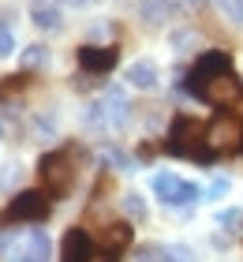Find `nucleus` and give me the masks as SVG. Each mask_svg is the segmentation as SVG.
<instances>
[{"label":"nucleus","mask_w":243,"mask_h":262,"mask_svg":"<svg viewBox=\"0 0 243 262\" xmlns=\"http://www.w3.org/2000/svg\"><path fill=\"white\" fill-rule=\"evenodd\" d=\"M176 4V11H198V8H206V0H172Z\"/></svg>","instance_id":"5701e85b"},{"label":"nucleus","mask_w":243,"mask_h":262,"mask_svg":"<svg viewBox=\"0 0 243 262\" xmlns=\"http://www.w3.org/2000/svg\"><path fill=\"white\" fill-rule=\"evenodd\" d=\"M101 244L108 247V251H116V247H127L131 244V229L124 221H113V225H105V232H101Z\"/></svg>","instance_id":"ddd939ff"},{"label":"nucleus","mask_w":243,"mask_h":262,"mask_svg":"<svg viewBox=\"0 0 243 262\" xmlns=\"http://www.w3.org/2000/svg\"><path fill=\"white\" fill-rule=\"evenodd\" d=\"M165 150L176 154V158H191V161H213L217 158L213 146H210V124L194 120L187 113H180L172 120V127L165 135Z\"/></svg>","instance_id":"f03ea898"},{"label":"nucleus","mask_w":243,"mask_h":262,"mask_svg":"<svg viewBox=\"0 0 243 262\" xmlns=\"http://www.w3.org/2000/svg\"><path fill=\"white\" fill-rule=\"evenodd\" d=\"M105 262H116V258H105Z\"/></svg>","instance_id":"bb28decb"},{"label":"nucleus","mask_w":243,"mask_h":262,"mask_svg":"<svg viewBox=\"0 0 243 262\" xmlns=\"http://www.w3.org/2000/svg\"><path fill=\"white\" fill-rule=\"evenodd\" d=\"M120 64V49L116 45H82L79 49V68L86 75H105Z\"/></svg>","instance_id":"6e6552de"},{"label":"nucleus","mask_w":243,"mask_h":262,"mask_svg":"<svg viewBox=\"0 0 243 262\" xmlns=\"http://www.w3.org/2000/svg\"><path fill=\"white\" fill-rule=\"evenodd\" d=\"M0 251H4L11 262H49L53 258V244H49L45 229H30L27 236H4L0 240Z\"/></svg>","instance_id":"39448f33"},{"label":"nucleus","mask_w":243,"mask_h":262,"mask_svg":"<svg viewBox=\"0 0 243 262\" xmlns=\"http://www.w3.org/2000/svg\"><path fill=\"white\" fill-rule=\"evenodd\" d=\"M124 79H127V86H135V90H153L157 79H161V71H157L153 60H135V64H127Z\"/></svg>","instance_id":"9b49d317"},{"label":"nucleus","mask_w":243,"mask_h":262,"mask_svg":"<svg viewBox=\"0 0 243 262\" xmlns=\"http://www.w3.org/2000/svg\"><path fill=\"white\" fill-rule=\"evenodd\" d=\"M49 60V53L41 49V45H27V53H23V64H27V68H41Z\"/></svg>","instance_id":"6ab92c4d"},{"label":"nucleus","mask_w":243,"mask_h":262,"mask_svg":"<svg viewBox=\"0 0 243 262\" xmlns=\"http://www.w3.org/2000/svg\"><path fill=\"white\" fill-rule=\"evenodd\" d=\"M176 4L172 0H142V15L150 23H165V15H172Z\"/></svg>","instance_id":"4468645a"},{"label":"nucleus","mask_w":243,"mask_h":262,"mask_svg":"<svg viewBox=\"0 0 243 262\" xmlns=\"http://www.w3.org/2000/svg\"><path fill=\"white\" fill-rule=\"evenodd\" d=\"M11 184H19V165H11V169H4V176H0V191H8Z\"/></svg>","instance_id":"4be33fe9"},{"label":"nucleus","mask_w":243,"mask_h":262,"mask_svg":"<svg viewBox=\"0 0 243 262\" xmlns=\"http://www.w3.org/2000/svg\"><path fill=\"white\" fill-rule=\"evenodd\" d=\"M38 172H41V184L45 191L53 199H64L71 191V184H75V158H71V150H53L45 154V158L38 161Z\"/></svg>","instance_id":"7ed1b4c3"},{"label":"nucleus","mask_w":243,"mask_h":262,"mask_svg":"<svg viewBox=\"0 0 243 262\" xmlns=\"http://www.w3.org/2000/svg\"><path fill=\"white\" fill-rule=\"evenodd\" d=\"M168 41H172V49H180V53H184L187 45H194V49H198V34H194V30H176Z\"/></svg>","instance_id":"a211bd4d"},{"label":"nucleus","mask_w":243,"mask_h":262,"mask_svg":"<svg viewBox=\"0 0 243 262\" xmlns=\"http://www.w3.org/2000/svg\"><path fill=\"white\" fill-rule=\"evenodd\" d=\"M27 82H30V75H8L4 82H0V105H4L11 94H19L23 86H27Z\"/></svg>","instance_id":"f3484780"},{"label":"nucleus","mask_w":243,"mask_h":262,"mask_svg":"<svg viewBox=\"0 0 243 262\" xmlns=\"http://www.w3.org/2000/svg\"><path fill=\"white\" fill-rule=\"evenodd\" d=\"M187 90L194 98L210 101V105H232L236 98H243V86H239V79L232 71V60H228V53H221V49H210V53H202L198 60H194Z\"/></svg>","instance_id":"f257e3e1"},{"label":"nucleus","mask_w":243,"mask_h":262,"mask_svg":"<svg viewBox=\"0 0 243 262\" xmlns=\"http://www.w3.org/2000/svg\"><path fill=\"white\" fill-rule=\"evenodd\" d=\"M127 109H131V105H127V94L120 90V86H108L101 98L90 105L86 120L97 124V127H105V131H116V127H124V124H127V116H131Z\"/></svg>","instance_id":"423d86ee"},{"label":"nucleus","mask_w":243,"mask_h":262,"mask_svg":"<svg viewBox=\"0 0 243 262\" xmlns=\"http://www.w3.org/2000/svg\"><path fill=\"white\" fill-rule=\"evenodd\" d=\"M239 150H243V142H239Z\"/></svg>","instance_id":"cd10ccee"},{"label":"nucleus","mask_w":243,"mask_h":262,"mask_svg":"<svg viewBox=\"0 0 243 262\" xmlns=\"http://www.w3.org/2000/svg\"><path fill=\"white\" fill-rule=\"evenodd\" d=\"M60 4H68V8H86V4H97V0H60Z\"/></svg>","instance_id":"393cba45"},{"label":"nucleus","mask_w":243,"mask_h":262,"mask_svg":"<svg viewBox=\"0 0 243 262\" xmlns=\"http://www.w3.org/2000/svg\"><path fill=\"white\" fill-rule=\"evenodd\" d=\"M228 191H232V180H228V176H213V184H210V199H225Z\"/></svg>","instance_id":"aec40b11"},{"label":"nucleus","mask_w":243,"mask_h":262,"mask_svg":"<svg viewBox=\"0 0 243 262\" xmlns=\"http://www.w3.org/2000/svg\"><path fill=\"white\" fill-rule=\"evenodd\" d=\"M236 221H239L236 210H221V213H217V225H221V229H225V225H236Z\"/></svg>","instance_id":"b1692460"},{"label":"nucleus","mask_w":243,"mask_h":262,"mask_svg":"<svg viewBox=\"0 0 243 262\" xmlns=\"http://www.w3.org/2000/svg\"><path fill=\"white\" fill-rule=\"evenodd\" d=\"M11 53H15V34L0 23V56H11Z\"/></svg>","instance_id":"412c9836"},{"label":"nucleus","mask_w":243,"mask_h":262,"mask_svg":"<svg viewBox=\"0 0 243 262\" xmlns=\"http://www.w3.org/2000/svg\"><path fill=\"white\" fill-rule=\"evenodd\" d=\"M153 195L161 202H168V206H184V202L202 199V187L191 184V180H180L176 172H157L153 176Z\"/></svg>","instance_id":"0eeeda50"},{"label":"nucleus","mask_w":243,"mask_h":262,"mask_svg":"<svg viewBox=\"0 0 243 262\" xmlns=\"http://www.w3.org/2000/svg\"><path fill=\"white\" fill-rule=\"evenodd\" d=\"M30 19H34V27H41V30H60V4L56 0H34Z\"/></svg>","instance_id":"f8f14e48"},{"label":"nucleus","mask_w":243,"mask_h":262,"mask_svg":"<svg viewBox=\"0 0 243 262\" xmlns=\"http://www.w3.org/2000/svg\"><path fill=\"white\" fill-rule=\"evenodd\" d=\"M53 195L49 191H19L4 206V225H41L53 210Z\"/></svg>","instance_id":"20e7f679"},{"label":"nucleus","mask_w":243,"mask_h":262,"mask_svg":"<svg viewBox=\"0 0 243 262\" xmlns=\"http://www.w3.org/2000/svg\"><path fill=\"white\" fill-rule=\"evenodd\" d=\"M124 210H127V217H135V221H146V217H150V210H146V202H142L139 191H127V195H124Z\"/></svg>","instance_id":"dca6fc26"},{"label":"nucleus","mask_w":243,"mask_h":262,"mask_svg":"<svg viewBox=\"0 0 243 262\" xmlns=\"http://www.w3.org/2000/svg\"><path fill=\"white\" fill-rule=\"evenodd\" d=\"M236 139H239V131H236L232 120L217 116V120L210 124V146H213V154H232L236 150Z\"/></svg>","instance_id":"9d476101"},{"label":"nucleus","mask_w":243,"mask_h":262,"mask_svg":"<svg viewBox=\"0 0 243 262\" xmlns=\"http://www.w3.org/2000/svg\"><path fill=\"white\" fill-rule=\"evenodd\" d=\"M161 262H194V251L187 244H161Z\"/></svg>","instance_id":"2eb2a0df"},{"label":"nucleus","mask_w":243,"mask_h":262,"mask_svg":"<svg viewBox=\"0 0 243 262\" xmlns=\"http://www.w3.org/2000/svg\"><path fill=\"white\" fill-rule=\"evenodd\" d=\"M60 262H94V240L86 229H68L60 240Z\"/></svg>","instance_id":"1a4fd4ad"},{"label":"nucleus","mask_w":243,"mask_h":262,"mask_svg":"<svg viewBox=\"0 0 243 262\" xmlns=\"http://www.w3.org/2000/svg\"><path fill=\"white\" fill-rule=\"evenodd\" d=\"M0 139H4V127H0Z\"/></svg>","instance_id":"a878e982"},{"label":"nucleus","mask_w":243,"mask_h":262,"mask_svg":"<svg viewBox=\"0 0 243 262\" xmlns=\"http://www.w3.org/2000/svg\"><path fill=\"white\" fill-rule=\"evenodd\" d=\"M239 4H243V0H239Z\"/></svg>","instance_id":"c85d7f7f"}]
</instances>
